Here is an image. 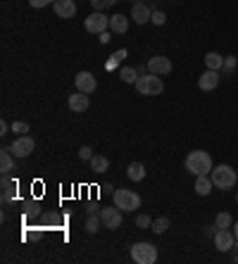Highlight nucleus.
Wrapping results in <instances>:
<instances>
[{
	"label": "nucleus",
	"mask_w": 238,
	"mask_h": 264,
	"mask_svg": "<svg viewBox=\"0 0 238 264\" xmlns=\"http://www.w3.org/2000/svg\"><path fill=\"white\" fill-rule=\"evenodd\" d=\"M14 188H17V183L10 181V176L7 174H2V200H5V202L12 198V190H14Z\"/></svg>",
	"instance_id": "24"
},
{
	"label": "nucleus",
	"mask_w": 238,
	"mask_h": 264,
	"mask_svg": "<svg viewBox=\"0 0 238 264\" xmlns=\"http://www.w3.org/2000/svg\"><path fill=\"white\" fill-rule=\"evenodd\" d=\"M234 245H236V236H234V231H229V229H219V231H217L215 248L219 250V253H229Z\"/></svg>",
	"instance_id": "11"
},
{
	"label": "nucleus",
	"mask_w": 238,
	"mask_h": 264,
	"mask_svg": "<svg viewBox=\"0 0 238 264\" xmlns=\"http://www.w3.org/2000/svg\"><path fill=\"white\" fill-rule=\"evenodd\" d=\"M150 22L155 24V26H162L164 22H167V17H164L160 10H152V17H150Z\"/></svg>",
	"instance_id": "32"
},
{
	"label": "nucleus",
	"mask_w": 238,
	"mask_h": 264,
	"mask_svg": "<svg viewBox=\"0 0 238 264\" xmlns=\"http://www.w3.org/2000/svg\"><path fill=\"white\" fill-rule=\"evenodd\" d=\"M215 224H217V229H229V226L234 224V219H231V214H229V212H219V214H217V219H215Z\"/></svg>",
	"instance_id": "25"
},
{
	"label": "nucleus",
	"mask_w": 238,
	"mask_h": 264,
	"mask_svg": "<svg viewBox=\"0 0 238 264\" xmlns=\"http://www.w3.org/2000/svg\"><path fill=\"white\" fill-rule=\"evenodd\" d=\"M217 231H219V229H217V224H212V226H205V236H212V238H215Z\"/></svg>",
	"instance_id": "35"
},
{
	"label": "nucleus",
	"mask_w": 238,
	"mask_h": 264,
	"mask_svg": "<svg viewBox=\"0 0 238 264\" xmlns=\"http://www.w3.org/2000/svg\"><path fill=\"white\" fill-rule=\"evenodd\" d=\"M150 17H152V10L148 7V2H133V7H131V19L136 24H145V22H150Z\"/></svg>",
	"instance_id": "13"
},
{
	"label": "nucleus",
	"mask_w": 238,
	"mask_h": 264,
	"mask_svg": "<svg viewBox=\"0 0 238 264\" xmlns=\"http://www.w3.org/2000/svg\"><path fill=\"white\" fill-rule=\"evenodd\" d=\"M74 84H76V90H81V93H86V95H91L98 88V81L91 72H79L74 77Z\"/></svg>",
	"instance_id": "10"
},
{
	"label": "nucleus",
	"mask_w": 238,
	"mask_h": 264,
	"mask_svg": "<svg viewBox=\"0 0 238 264\" xmlns=\"http://www.w3.org/2000/svg\"><path fill=\"white\" fill-rule=\"evenodd\" d=\"M133 86L138 90V95H160L164 90L162 79L157 77V74H143V77H138V81Z\"/></svg>",
	"instance_id": "4"
},
{
	"label": "nucleus",
	"mask_w": 238,
	"mask_h": 264,
	"mask_svg": "<svg viewBox=\"0 0 238 264\" xmlns=\"http://www.w3.org/2000/svg\"><path fill=\"white\" fill-rule=\"evenodd\" d=\"M131 260L136 264H155L157 248L152 243H136V245H131Z\"/></svg>",
	"instance_id": "5"
},
{
	"label": "nucleus",
	"mask_w": 238,
	"mask_h": 264,
	"mask_svg": "<svg viewBox=\"0 0 238 264\" xmlns=\"http://www.w3.org/2000/svg\"><path fill=\"white\" fill-rule=\"evenodd\" d=\"M67 102H69V110H72V112H86V110H88V105H91L88 95H86V93H81V90L72 93Z\"/></svg>",
	"instance_id": "15"
},
{
	"label": "nucleus",
	"mask_w": 238,
	"mask_h": 264,
	"mask_svg": "<svg viewBox=\"0 0 238 264\" xmlns=\"http://www.w3.org/2000/svg\"><path fill=\"white\" fill-rule=\"evenodd\" d=\"M50 2H55V0H29V5L36 7V10H38V7H45V5H50Z\"/></svg>",
	"instance_id": "34"
},
{
	"label": "nucleus",
	"mask_w": 238,
	"mask_h": 264,
	"mask_svg": "<svg viewBox=\"0 0 238 264\" xmlns=\"http://www.w3.org/2000/svg\"><path fill=\"white\" fill-rule=\"evenodd\" d=\"M7 129H10V126H7V121H0V133H2V136L7 133Z\"/></svg>",
	"instance_id": "37"
},
{
	"label": "nucleus",
	"mask_w": 238,
	"mask_h": 264,
	"mask_svg": "<svg viewBox=\"0 0 238 264\" xmlns=\"http://www.w3.org/2000/svg\"><path fill=\"white\" fill-rule=\"evenodd\" d=\"M12 169H14V160H12L10 148H5L2 155H0V172H2V174H10Z\"/></svg>",
	"instance_id": "21"
},
{
	"label": "nucleus",
	"mask_w": 238,
	"mask_h": 264,
	"mask_svg": "<svg viewBox=\"0 0 238 264\" xmlns=\"http://www.w3.org/2000/svg\"><path fill=\"white\" fill-rule=\"evenodd\" d=\"M100 212H93V214H88V219H86V231L93 236V233L100 231Z\"/></svg>",
	"instance_id": "23"
},
{
	"label": "nucleus",
	"mask_w": 238,
	"mask_h": 264,
	"mask_svg": "<svg viewBox=\"0 0 238 264\" xmlns=\"http://www.w3.org/2000/svg\"><path fill=\"white\" fill-rule=\"evenodd\" d=\"M126 176H129V181H143L145 178V167L141 162H131L126 167Z\"/></svg>",
	"instance_id": "19"
},
{
	"label": "nucleus",
	"mask_w": 238,
	"mask_h": 264,
	"mask_svg": "<svg viewBox=\"0 0 238 264\" xmlns=\"http://www.w3.org/2000/svg\"><path fill=\"white\" fill-rule=\"evenodd\" d=\"M198 86H200V90H215V88L219 86V72H217V69L203 72V77L198 79Z\"/></svg>",
	"instance_id": "14"
},
{
	"label": "nucleus",
	"mask_w": 238,
	"mask_h": 264,
	"mask_svg": "<svg viewBox=\"0 0 238 264\" xmlns=\"http://www.w3.org/2000/svg\"><path fill=\"white\" fill-rule=\"evenodd\" d=\"M234 236H236V241H238V221L234 224Z\"/></svg>",
	"instance_id": "38"
},
{
	"label": "nucleus",
	"mask_w": 238,
	"mask_h": 264,
	"mask_svg": "<svg viewBox=\"0 0 238 264\" xmlns=\"http://www.w3.org/2000/svg\"><path fill=\"white\" fill-rule=\"evenodd\" d=\"M148 72L150 74H157V77H167L172 72V60L164 55H155L148 60Z\"/></svg>",
	"instance_id": "9"
},
{
	"label": "nucleus",
	"mask_w": 238,
	"mask_h": 264,
	"mask_svg": "<svg viewBox=\"0 0 238 264\" xmlns=\"http://www.w3.org/2000/svg\"><path fill=\"white\" fill-rule=\"evenodd\" d=\"M236 202H238V195H236Z\"/></svg>",
	"instance_id": "39"
},
{
	"label": "nucleus",
	"mask_w": 238,
	"mask_h": 264,
	"mask_svg": "<svg viewBox=\"0 0 238 264\" xmlns=\"http://www.w3.org/2000/svg\"><path fill=\"white\" fill-rule=\"evenodd\" d=\"M112 200H115V207H119L121 212H136L141 207V195L129 188H117Z\"/></svg>",
	"instance_id": "3"
},
{
	"label": "nucleus",
	"mask_w": 238,
	"mask_h": 264,
	"mask_svg": "<svg viewBox=\"0 0 238 264\" xmlns=\"http://www.w3.org/2000/svg\"><path fill=\"white\" fill-rule=\"evenodd\" d=\"M138 77H141V74H138L136 67H121V69H119V79H121L124 84H136Z\"/></svg>",
	"instance_id": "20"
},
{
	"label": "nucleus",
	"mask_w": 238,
	"mask_h": 264,
	"mask_svg": "<svg viewBox=\"0 0 238 264\" xmlns=\"http://www.w3.org/2000/svg\"><path fill=\"white\" fill-rule=\"evenodd\" d=\"M236 65H238V60L234 55H227L224 57V67H222V69H224V77H229V74H234V69H236Z\"/></svg>",
	"instance_id": "28"
},
{
	"label": "nucleus",
	"mask_w": 238,
	"mask_h": 264,
	"mask_svg": "<svg viewBox=\"0 0 238 264\" xmlns=\"http://www.w3.org/2000/svg\"><path fill=\"white\" fill-rule=\"evenodd\" d=\"M210 178H212V183H215L217 188H222V190H229V188L236 186L238 174H236V169H234L231 165H217V167H212V172H210Z\"/></svg>",
	"instance_id": "2"
},
{
	"label": "nucleus",
	"mask_w": 238,
	"mask_h": 264,
	"mask_svg": "<svg viewBox=\"0 0 238 264\" xmlns=\"http://www.w3.org/2000/svg\"><path fill=\"white\" fill-rule=\"evenodd\" d=\"M33 148H36V141H33L31 136H17L14 138V143L10 145V153L14 155V157H29V155L33 153Z\"/></svg>",
	"instance_id": "6"
},
{
	"label": "nucleus",
	"mask_w": 238,
	"mask_h": 264,
	"mask_svg": "<svg viewBox=\"0 0 238 264\" xmlns=\"http://www.w3.org/2000/svg\"><path fill=\"white\" fill-rule=\"evenodd\" d=\"M91 169H93L96 174H105L110 169V160L105 155H93V157H91Z\"/></svg>",
	"instance_id": "18"
},
{
	"label": "nucleus",
	"mask_w": 238,
	"mask_h": 264,
	"mask_svg": "<svg viewBox=\"0 0 238 264\" xmlns=\"http://www.w3.org/2000/svg\"><path fill=\"white\" fill-rule=\"evenodd\" d=\"M53 10L60 19H72V17L76 14V2L74 0H55Z\"/></svg>",
	"instance_id": "12"
},
{
	"label": "nucleus",
	"mask_w": 238,
	"mask_h": 264,
	"mask_svg": "<svg viewBox=\"0 0 238 264\" xmlns=\"http://www.w3.org/2000/svg\"><path fill=\"white\" fill-rule=\"evenodd\" d=\"M88 33H103L110 29V17H105L103 12H93V14H88L86 22H84Z\"/></svg>",
	"instance_id": "7"
},
{
	"label": "nucleus",
	"mask_w": 238,
	"mask_h": 264,
	"mask_svg": "<svg viewBox=\"0 0 238 264\" xmlns=\"http://www.w3.org/2000/svg\"><path fill=\"white\" fill-rule=\"evenodd\" d=\"M79 157H81V160H91V157H93V150H91V148H88V145H81V148H79Z\"/></svg>",
	"instance_id": "33"
},
{
	"label": "nucleus",
	"mask_w": 238,
	"mask_h": 264,
	"mask_svg": "<svg viewBox=\"0 0 238 264\" xmlns=\"http://www.w3.org/2000/svg\"><path fill=\"white\" fill-rule=\"evenodd\" d=\"M124 57H126V50H124V48H121V50H117V53H115V55H112V60H110L108 65H105V69H108V72H112V69H115V67H117L119 62H121V60H124Z\"/></svg>",
	"instance_id": "26"
},
{
	"label": "nucleus",
	"mask_w": 238,
	"mask_h": 264,
	"mask_svg": "<svg viewBox=\"0 0 238 264\" xmlns=\"http://www.w3.org/2000/svg\"><path fill=\"white\" fill-rule=\"evenodd\" d=\"M150 229H152L155 233H164L167 229H169V219H167V217H160V219H155V221H152V226H150Z\"/></svg>",
	"instance_id": "27"
},
{
	"label": "nucleus",
	"mask_w": 238,
	"mask_h": 264,
	"mask_svg": "<svg viewBox=\"0 0 238 264\" xmlns=\"http://www.w3.org/2000/svg\"><path fill=\"white\" fill-rule=\"evenodd\" d=\"M10 131L24 136V133H29V124H26V121H12V124H10Z\"/></svg>",
	"instance_id": "29"
},
{
	"label": "nucleus",
	"mask_w": 238,
	"mask_h": 264,
	"mask_svg": "<svg viewBox=\"0 0 238 264\" xmlns=\"http://www.w3.org/2000/svg\"><path fill=\"white\" fill-rule=\"evenodd\" d=\"M100 221H103V226L110 229V231H115L121 226V209L119 207H105L100 209Z\"/></svg>",
	"instance_id": "8"
},
{
	"label": "nucleus",
	"mask_w": 238,
	"mask_h": 264,
	"mask_svg": "<svg viewBox=\"0 0 238 264\" xmlns=\"http://www.w3.org/2000/svg\"><path fill=\"white\" fill-rule=\"evenodd\" d=\"M205 65H207V69H222L224 67V57L219 55V53H207L205 55Z\"/></svg>",
	"instance_id": "22"
},
{
	"label": "nucleus",
	"mask_w": 238,
	"mask_h": 264,
	"mask_svg": "<svg viewBox=\"0 0 238 264\" xmlns=\"http://www.w3.org/2000/svg\"><path fill=\"white\" fill-rule=\"evenodd\" d=\"M212 157H210V153H205V150H193V153H188V157H186V169L191 172L193 176H205L212 172Z\"/></svg>",
	"instance_id": "1"
},
{
	"label": "nucleus",
	"mask_w": 238,
	"mask_h": 264,
	"mask_svg": "<svg viewBox=\"0 0 238 264\" xmlns=\"http://www.w3.org/2000/svg\"><path fill=\"white\" fill-rule=\"evenodd\" d=\"M212 178H210V174H205V176H195V193L198 195H210L212 193Z\"/></svg>",
	"instance_id": "17"
},
{
	"label": "nucleus",
	"mask_w": 238,
	"mask_h": 264,
	"mask_svg": "<svg viewBox=\"0 0 238 264\" xmlns=\"http://www.w3.org/2000/svg\"><path fill=\"white\" fill-rule=\"evenodd\" d=\"M119 0H91V5L96 7L98 12H103L105 7H110V5H117Z\"/></svg>",
	"instance_id": "30"
},
{
	"label": "nucleus",
	"mask_w": 238,
	"mask_h": 264,
	"mask_svg": "<svg viewBox=\"0 0 238 264\" xmlns=\"http://www.w3.org/2000/svg\"><path fill=\"white\" fill-rule=\"evenodd\" d=\"M136 226H138V229H150L152 219L148 217V214H138V217H136Z\"/></svg>",
	"instance_id": "31"
},
{
	"label": "nucleus",
	"mask_w": 238,
	"mask_h": 264,
	"mask_svg": "<svg viewBox=\"0 0 238 264\" xmlns=\"http://www.w3.org/2000/svg\"><path fill=\"white\" fill-rule=\"evenodd\" d=\"M98 36H100V43H108V41H110V33H108V31L98 33Z\"/></svg>",
	"instance_id": "36"
},
{
	"label": "nucleus",
	"mask_w": 238,
	"mask_h": 264,
	"mask_svg": "<svg viewBox=\"0 0 238 264\" xmlns=\"http://www.w3.org/2000/svg\"><path fill=\"white\" fill-rule=\"evenodd\" d=\"M126 29H129L126 14H112L110 17V31L112 33H126Z\"/></svg>",
	"instance_id": "16"
}]
</instances>
